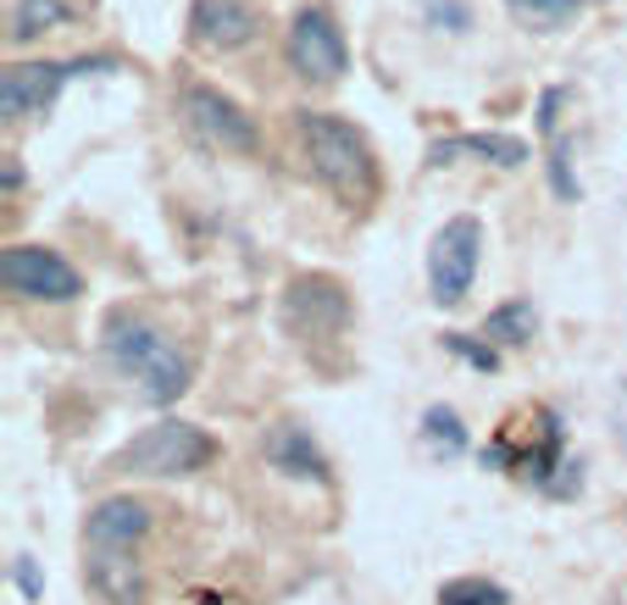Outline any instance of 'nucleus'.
<instances>
[{
	"mask_svg": "<svg viewBox=\"0 0 627 605\" xmlns=\"http://www.w3.org/2000/svg\"><path fill=\"white\" fill-rule=\"evenodd\" d=\"M550 184H556V195H567V201H583V184L572 179V167H567V156H561V150L550 156Z\"/></svg>",
	"mask_w": 627,
	"mask_h": 605,
	"instance_id": "23",
	"label": "nucleus"
},
{
	"mask_svg": "<svg viewBox=\"0 0 627 605\" xmlns=\"http://www.w3.org/2000/svg\"><path fill=\"white\" fill-rule=\"evenodd\" d=\"M101 351H106V362H112L117 373L139 378V389H145L156 406H172L178 395L190 389V378H195L190 356L178 351V344H172L156 322H145L139 311H112V317H106Z\"/></svg>",
	"mask_w": 627,
	"mask_h": 605,
	"instance_id": "2",
	"label": "nucleus"
},
{
	"mask_svg": "<svg viewBox=\"0 0 627 605\" xmlns=\"http://www.w3.org/2000/svg\"><path fill=\"white\" fill-rule=\"evenodd\" d=\"M89 589L106 605H139L145 600V572L128 550H89Z\"/></svg>",
	"mask_w": 627,
	"mask_h": 605,
	"instance_id": "13",
	"label": "nucleus"
},
{
	"mask_svg": "<svg viewBox=\"0 0 627 605\" xmlns=\"http://www.w3.org/2000/svg\"><path fill=\"white\" fill-rule=\"evenodd\" d=\"M23 184V167H18V156H7V190H18Z\"/></svg>",
	"mask_w": 627,
	"mask_h": 605,
	"instance_id": "25",
	"label": "nucleus"
},
{
	"mask_svg": "<svg viewBox=\"0 0 627 605\" xmlns=\"http://www.w3.org/2000/svg\"><path fill=\"white\" fill-rule=\"evenodd\" d=\"M505 12H511L527 34H561V28L583 12V0H505Z\"/></svg>",
	"mask_w": 627,
	"mask_h": 605,
	"instance_id": "15",
	"label": "nucleus"
},
{
	"mask_svg": "<svg viewBox=\"0 0 627 605\" xmlns=\"http://www.w3.org/2000/svg\"><path fill=\"white\" fill-rule=\"evenodd\" d=\"M0 284L12 300H78L83 278L72 273V262H61L56 250L39 244H7L0 250Z\"/></svg>",
	"mask_w": 627,
	"mask_h": 605,
	"instance_id": "6",
	"label": "nucleus"
},
{
	"mask_svg": "<svg viewBox=\"0 0 627 605\" xmlns=\"http://www.w3.org/2000/svg\"><path fill=\"white\" fill-rule=\"evenodd\" d=\"M12 583H18L29 600H39V594H45V572H39V561H34V556H12Z\"/></svg>",
	"mask_w": 627,
	"mask_h": 605,
	"instance_id": "22",
	"label": "nucleus"
},
{
	"mask_svg": "<svg viewBox=\"0 0 627 605\" xmlns=\"http://www.w3.org/2000/svg\"><path fill=\"white\" fill-rule=\"evenodd\" d=\"M451 156H483L494 167H522L527 145L511 134H461V139H438L433 145V167H451Z\"/></svg>",
	"mask_w": 627,
	"mask_h": 605,
	"instance_id": "14",
	"label": "nucleus"
},
{
	"mask_svg": "<svg viewBox=\"0 0 627 605\" xmlns=\"http://www.w3.org/2000/svg\"><path fill=\"white\" fill-rule=\"evenodd\" d=\"M444 344H451V351H456L461 362H472L478 373H494V367H500V356L489 351L483 339H467V333H444Z\"/></svg>",
	"mask_w": 627,
	"mask_h": 605,
	"instance_id": "21",
	"label": "nucleus"
},
{
	"mask_svg": "<svg viewBox=\"0 0 627 605\" xmlns=\"http://www.w3.org/2000/svg\"><path fill=\"white\" fill-rule=\"evenodd\" d=\"M289 56H295L300 78H311V83H339L344 78L350 50H344V34L328 18V7H300L295 12V23H289Z\"/></svg>",
	"mask_w": 627,
	"mask_h": 605,
	"instance_id": "8",
	"label": "nucleus"
},
{
	"mask_svg": "<svg viewBox=\"0 0 627 605\" xmlns=\"http://www.w3.org/2000/svg\"><path fill=\"white\" fill-rule=\"evenodd\" d=\"M72 18L67 0H18L12 18H7V39H34V34H50Z\"/></svg>",
	"mask_w": 627,
	"mask_h": 605,
	"instance_id": "16",
	"label": "nucleus"
},
{
	"mask_svg": "<svg viewBox=\"0 0 627 605\" xmlns=\"http://www.w3.org/2000/svg\"><path fill=\"white\" fill-rule=\"evenodd\" d=\"M300 145H306V161L317 172V184L328 195H339L350 212H367L378 201V156L367 145V134L355 128L350 117H333V112H306L300 117Z\"/></svg>",
	"mask_w": 627,
	"mask_h": 605,
	"instance_id": "1",
	"label": "nucleus"
},
{
	"mask_svg": "<svg viewBox=\"0 0 627 605\" xmlns=\"http://www.w3.org/2000/svg\"><path fill=\"white\" fill-rule=\"evenodd\" d=\"M438 605H505V589L494 578H451L438 583Z\"/></svg>",
	"mask_w": 627,
	"mask_h": 605,
	"instance_id": "18",
	"label": "nucleus"
},
{
	"mask_svg": "<svg viewBox=\"0 0 627 605\" xmlns=\"http://www.w3.org/2000/svg\"><path fill=\"white\" fill-rule=\"evenodd\" d=\"M212 456H217V440H212V434H201L195 422L167 416V422L145 427V434H139L112 467H117V472H134V478H190V472H201Z\"/></svg>",
	"mask_w": 627,
	"mask_h": 605,
	"instance_id": "3",
	"label": "nucleus"
},
{
	"mask_svg": "<svg viewBox=\"0 0 627 605\" xmlns=\"http://www.w3.org/2000/svg\"><path fill=\"white\" fill-rule=\"evenodd\" d=\"M533 328H539V311H533L527 300H505V306H494V311H489L483 339H494V344H527V339H533Z\"/></svg>",
	"mask_w": 627,
	"mask_h": 605,
	"instance_id": "17",
	"label": "nucleus"
},
{
	"mask_svg": "<svg viewBox=\"0 0 627 605\" xmlns=\"http://www.w3.org/2000/svg\"><path fill=\"white\" fill-rule=\"evenodd\" d=\"M255 34V12L244 0H195L190 7V39L212 50H233Z\"/></svg>",
	"mask_w": 627,
	"mask_h": 605,
	"instance_id": "11",
	"label": "nucleus"
},
{
	"mask_svg": "<svg viewBox=\"0 0 627 605\" xmlns=\"http://www.w3.org/2000/svg\"><path fill=\"white\" fill-rule=\"evenodd\" d=\"M284 311H289L295 339L306 344L311 356H317V344L344 339V328H350V295H344V284L328 278V273H300V278L289 284V295H284Z\"/></svg>",
	"mask_w": 627,
	"mask_h": 605,
	"instance_id": "5",
	"label": "nucleus"
},
{
	"mask_svg": "<svg viewBox=\"0 0 627 605\" xmlns=\"http://www.w3.org/2000/svg\"><path fill=\"white\" fill-rule=\"evenodd\" d=\"M266 461H273L278 472H289V478H306V483H333V472H328V461H322V450H317V440L306 434L300 422H278L273 434H266Z\"/></svg>",
	"mask_w": 627,
	"mask_h": 605,
	"instance_id": "12",
	"label": "nucleus"
},
{
	"mask_svg": "<svg viewBox=\"0 0 627 605\" xmlns=\"http://www.w3.org/2000/svg\"><path fill=\"white\" fill-rule=\"evenodd\" d=\"M67 72H72V61H12L0 72V112H7V123L39 117L67 83Z\"/></svg>",
	"mask_w": 627,
	"mask_h": 605,
	"instance_id": "9",
	"label": "nucleus"
},
{
	"mask_svg": "<svg viewBox=\"0 0 627 605\" xmlns=\"http://www.w3.org/2000/svg\"><path fill=\"white\" fill-rule=\"evenodd\" d=\"M178 112H184V123H190V134L201 145H212L223 156H250L261 145V134L244 117V106H233L223 90H212V83H190L184 101H178Z\"/></svg>",
	"mask_w": 627,
	"mask_h": 605,
	"instance_id": "7",
	"label": "nucleus"
},
{
	"mask_svg": "<svg viewBox=\"0 0 627 605\" xmlns=\"http://www.w3.org/2000/svg\"><path fill=\"white\" fill-rule=\"evenodd\" d=\"M478 244H483L478 217H451L433 233V244H428V289H433V300L444 311L467 300V289L478 278Z\"/></svg>",
	"mask_w": 627,
	"mask_h": 605,
	"instance_id": "4",
	"label": "nucleus"
},
{
	"mask_svg": "<svg viewBox=\"0 0 627 605\" xmlns=\"http://www.w3.org/2000/svg\"><path fill=\"white\" fill-rule=\"evenodd\" d=\"M422 434L444 450V456H461L467 450V434H461V416L451 411V406H428L422 411Z\"/></svg>",
	"mask_w": 627,
	"mask_h": 605,
	"instance_id": "19",
	"label": "nucleus"
},
{
	"mask_svg": "<svg viewBox=\"0 0 627 605\" xmlns=\"http://www.w3.org/2000/svg\"><path fill=\"white\" fill-rule=\"evenodd\" d=\"M556 106H561V90H545V101H539V134L556 128Z\"/></svg>",
	"mask_w": 627,
	"mask_h": 605,
	"instance_id": "24",
	"label": "nucleus"
},
{
	"mask_svg": "<svg viewBox=\"0 0 627 605\" xmlns=\"http://www.w3.org/2000/svg\"><path fill=\"white\" fill-rule=\"evenodd\" d=\"M428 23L444 34H467L472 28V7L467 0H428Z\"/></svg>",
	"mask_w": 627,
	"mask_h": 605,
	"instance_id": "20",
	"label": "nucleus"
},
{
	"mask_svg": "<svg viewBox=\"0 0 627 605\" xmlns=\"http://www.w3.org/2000/svg\"><path fill=\"white\" fill-rule=\"evenodd\" d=\"M150 534V505L134 500V494H117V500H101L83 523V545L89 550H134L139 539Z\"/></svg>",
	"mask_w": 627,
	"mask_h": 605,
	"instance_id": "10",
	"label": "nucleus"
}]
</instances>
